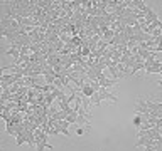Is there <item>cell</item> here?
Here are the masks:
<instances>
[{"label":"cell","mask_w":162,"mask_h":151,"mask_svg":"<svg viewBox=\"0 0 162 151\" xmlns=\"http://www.w3.org/2000/svg\"><path fill=\"white\" fill-rule=\"evenodd\" d=\"M98 92H100V96H101V99H110L111 102H118V97L115 96V94H111V92H108V89H103V87H101L100 91H98Z\"/></svg>","instance_id":"1"},{"label":"cell","mask_w":162,"mask_h":151,"mask_svg":"<svg viewBox=\"0 0 162 151\" xmlns=\"http://www.w3.org/2000/svg\"><path fill=\"white\" fill-rule=\"evenodd\" d=\"M117 82H118V81L108 79V77H101V79H98V84H100L103 89H108V87H111V86H117Z\"/></svg>","instance_id":"2"},{"label":"cell","mask_w":162,"mask_h":151,"mask_svg":"<svg viewBox=\"0 0 162 151\" xmlns=\"http://www.w3.org/2000/svg\"><path fill=\"white\" fill-rule=\"evenodd\" d=\"M79 92L83 94L84 97H91V96H93V94H94V89L90 86V84H84V86L79 89Z\"/></svg>","instance_id":"3"},{"label":"cell","mask_w":162,"mask_h":151,"mask_svg":"<svg viewBox=\"0 0 162 151\" xmlns=\"http://www.w3.org/2000/svg\"><path fill=\"white\" fill-rule=\"evenodd\" d=\"M90 101H91V104H94V106H100V104H101V101H103V99H101L100 92H96V91H94V94L90 97Z\"/></svg>","instance_id":"4"},{"label":"cell","mask_w":162,"mask_h":151,"mask_svg":"<svg viewBox=\"0 0 162 151\" xmlns=\"http://www.w3.org/2000/svg\"><path fill=\"white\" fill-rule=\"evenodd\" d=\"M76 124H84V126L91 128V121L84 116H79V114H78V117H76Z\"/></svg>","instance_id":"5"},{"label":"cell","mask_w":162,"mask_h":151,"mask_svg":"<svg viewBox=\"0 0 162 151\" xmlns=\"http://www.w3.org/2000/svg\"><path fill=\"white\" fill-rule=\"evenodd\" d=\"M132 123H133L137 128H140V126H142V123H144V116H142V114H135L133 119H132Z\"/></svg>","instance_id":"6"},{"label":"cell","mask_w":162,"mask_h":151,"mask_svg":"<svg viewBox=\"0 0 162 151\" xmlns=\"http://www.w3.org/2000/svg\"><path fill=\"white\" fill-rule=\"evenodd\" d=\"M76 134H78V136H83V134H84V129H83V128H78V129H76Z\"/></svg>","instance_id":"7"},{"label":"cell","mask_w":162,"mask_h":151,"mask_svg":"<svg viewBox=\"0 0 162 151\" xmlns=\"http://www.w3.org/2000/svg\"><path fill=\"white\" fill-rule=\"evenodd\" d=\"M157 84H159V86H160V87H162V79H160V81H159V82H157Z\"/></svg>","instance_id":"8"},{"label":"cell","mask_w":162,"mask_h":151,"mask_svg":"<svg viewBox=\"0 0 162 151\" xmlns=\"http://www.w3.org/2000/svg\"><path fill=\"white\" fill-rule=\"evenodd\" d=\"M0 151H2V146H0Z\"/></svg>","instance_id":"9"}]
</instances>
